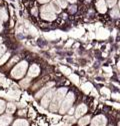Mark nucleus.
Here are the masks:
<instances>
[{
	"label": "nucleus",
	"mask_w": 120,
	"mask_h": 126,
	"mask_svg": "<svg viewBox=\"0 0 120 126\" xmlns=\"http://www.w3.org/2000/svg\"><path fill=\"white\" fill-rule=\"evenodd\" d=\"M66 93H67L66 88H60L54 93L53 98H52V102H51V105H50V111L51 112H55L59 109L60 103H61V101L63 100Z\"/></svg>",
	"instance_id": "obj_1"
},
{
	"label": "nucleus",
	"mask_w": 120,
	"mask_h": 126,
	"mask_svg": "<svg viewBox=\"0 0 120 126\" xmlns=\"http://www.w3.org/2000/svg\"><path fill=\"white\" fill-rule=\"evenodd\" d=\"M27 69V62L26 61H22L20 63H18V64L14 67V69L12 70V76L14 78H16V79H19V78H21L24 74H25V71Z\"/></svg>",
	"instance_id": "obj_2"
},
{
	"label": "nucleus",
	"mask_w": 120,
	"mask_h": 126,
	"mask_svg": "<svg viewBox=\"0 0 120 126\" xmlns=\"http://www.w3.org/2000/svg\"><path fill=\"white\" fill-rule=\"evenodd\" d=\"M41 16L45 20H54L55 19V13L50 5H45L41 8Z\"/></svg>",
	"instance_id": "obj_3"
},
{
	"label": "nucleus",
	"mask_w": 120,
	"mask_h": 126,
	"mask_svg": "<svg viewBox=\"0 0 120 126\" xmlns=\"http://www.w3.org/2000/svg\"><path fill=\"white\" fill-rule=\"evenodd\" d=\"M74 101V94L72 92H69L68 93V95L66 96V98L64 99V101L62 102L61 106H60V113H65L67 110L71 107L72 103Z\"/></svg>",
	"instance_id": "obj_4"
},
{
	"label": "nucleus",
	"mask_w": 120,
	"mask_h": 126,
	"mask_svg": "<svg viewBox=\"0 0 120 126\" xmlns=\"http://www.w3.org/2000/svg\"><path fill=\"white\" fill-rule=\"evenodd\" d=\"M53 95H54V91L53 90H50L48 93L45 94L44 97L42 98V101H41V104H42L43 107H47L50 104V102H51V100L53 98Z\"/></svg>",
	"instance_id": "obj_5"
},
{
	"label": "nucleus",
	"mask_w": 120,
	"mask_h": 126,
	"mask_svg": "<svg viewBox=\"0 0 120 126\" xmlns=\"http://www.w3.org/2000/svg\"><path fill=\"white\" fill-rule=\"evenodd\" d=\"M106 125V118L103 115H98L95 118H93L91 126H105Z\"/></svg>",
	"instance_id": "obj_6"
},
{
	"label": "nucleus",
	"mask_w": 120,
	"mask_h": 126,
	"mask_svg": "<svg viewBox=\"0 0 120 126\" xmlns=\"http://www.w3.org/2000/svg\"><path fill=\"white\" fill-rule=\"evenodd\" d=\"M39 72H40V69H39V67L37 66V65H32L31 67L29 68V71H28V75L30 76V77H36L38 74H39Z\"/></svg>",
	"instance_id": "obj_7"
},
{
	"label": "nucleus",
	"mask_w": 120,
	"mask_h": 126,
	"mask_svg": "<svg viewBox=\"0 0 120 126\" xmlns=\"http://www.w3.org/2000/svg\"><path fill=\"white\" fill-rule=\"evenodd\" d=\"M86 111H87V107H86L84 104H81V105H79V106L76 108V111H75V116L78 118V117L82 116Z\"/></svg>",
	"instance_id": "obj_8"
},
{
	"label": "nucleus",
	"mask_w": 120,
	"mask_h": 126,
	"mask_svg": "<svg viewBox=\"0 0 120 126\" xmlns=\"http://www.w3.org/2000/svg\"><path fill=\"white\" fill-rule=\"evenodd\" d=\"M12 118L9 115H3L0 117V126H7L10 124Z\"/></svg>",
	"instance_id": "obj_9"
},
{
	"label": "nucleus",
	"mask_w": 120,
	"mask_h": 126,
	"mask_svg": "<svg viewBox=\"0 0 120 126\" xmlns=\"http://www.w3.org/2000/svg\"><path fill=\"white\" fill-rule=\"evenodd\" d=\"M96 7L100 13H105L106 12V5H105L104 0H98L96 3Z\"/></svg>",
	"instance_id": "obj_10"
},
{
	"label": "nucleus",
	"mask_w": 120,
	"mask_h": 126,
	"mask_svg": "<svg viewBox=\"0 0 120 126\" xmlns=\"http://www.w3.org/2000/svg\"><path fill=\"white\" fill-rule=\"evenodd\" d=\"M109 35V32L106 30V29H103V28H100L98 30V32H97V37L100 38V39H105V38H107Z\"/></svg>",
	"instance_id": "obj_11"
},
{
	"label": "nucleus",
	"mask_w": 120,
	"mask_h": 126,
	"mask_svg": "<svg viewBox=\"0 0 120 126\" xmlns=\"http://www.w3.org/2000/svg\"><path fill=\"white\" fill-rule=\"evenodd\" d=\"M50 6H51V8L53 9L54 12H60V10H61L59 3L57 2V0H53V1L51 2V4H50Z\"/></svg>",
	"instance_id": "obj_12"
},
{
	"label": "nucleus",
	"mask_w": 120,
	"mask_h": 126,
	"mask_svg": "<svg viewBox=\"0 0 120 126\" xmlns=\"http://www.w3.org/2000/svg\"><path fill=\"white\" fill-rule=\"evenodd\" d=\"M13 126H28V122L24 119H19L14 122Z\"/></svg>",
	"instance_id": "obj_13"
},
{
	"label": "nucleus",
	"mask_w": 120,
	"mask_h": 126,
	"mask_svg": "<svg viewBox=\"0 0 120 126\" xmlns=\"http://www.w3.org/2000/svg\"><path fill=\"white\" fill-rule=\"evenodd\" d=\"M7 13H6V11H5V9L4 8H0V19L1 20H7Z\"/></svg>",
	"instance_id": "obj_14"
},
{
	"label": "nucleus",
	"mask_w": 120,
	"mask_h": 126,
	"mask_svg": "<svg viewBox=\"0 0 120 126\" xmlns=\"http://www.w3.org/2000/svg\"><path fill=\"white\" fill-rule=\"evenodd\" d=\"M6 111H7V113H9V114H12V113L15 111V105H14L13 103H9V104H7Z\"/></svg>",
	"instance_id": "obj_15"
},
{
	"label": "nucleus",
	"mask_w": 120,
	"mask_h": 126,
	"mask_svg": "<svg viewBox=\"0 0 120 126\" xmlns=\"http://www.w3.org/2000/svg\"><path fill=\"white\" fill-rule=\"evenodd\" d=\"M89 120H90V117L89 116H85V117H83V118H81L79 120V125L84 126V125H86V124L89 123Z\"/></svg>",
	"instance_id": "obj_16"
},
{
	"label": "nucleus",
	"mask_w": 120,
	"mask_h": 126,
	"mask_svg": "<svg viewBox=\"0 0 120 126\" xmlns=\"http://www.w3.org/2000/svg\"><path fill=\"white\" fill-rule=\"evenodd\" d=\"M70 79L72 80V82H74L75 84H78L79 83V77L75 74H71L70 75Z\"/></svg>",
	"instance_id": "obj_17"
},
{
	"label": "nucleus",
	"mask_w": 120,
	"mask_h": 126,
	"mask_svg": "<svg viewBox=\"0 0 120 126\" xmlns=\"http://www.w3.org/2000/svg\"><path fill=\"white\" fill-rule=\"evenodd\" d=\"M82 88H83V90H84L86 93H88L89 90H90V89H92L93 87H92V85L90 84V83H85V84L82 86Z\"/></svg>",
	"instance_id": "obj_18"
},
{
	"label": "nucleus",
	"mask_w": 120,
	"mask_h": 126,
	"mask_svg": "<svg viewBox=\"0 0 120 126\" xmlns=\"http://www.w3.org/2000/svg\"><path fill=\"white\" fill-rule=\"evenodd\" d=\"M111 16H112V17H114V18H118V17L120 16V14H119V11H118V9L114 8V9L111 11Z\"/></svg>",
	"instance_id": "obj_19"
},
{
	"label": "nucleus",
	"mask_w": 120,
	"mask_h": 126,
	"mask_svg": "<svg viewBox=\"0 0 120 126\" xmlns=\"http://www.w3.org/2000/svg\"><path fill=\"white\" fill-rule=\"evenodd\" d=\"M9 56H10V54H9V53H6L4 56H2V57H1V59H0V65L3 64V63H5V62H6V60L9 58Z\"/></svg>",
	"instance_id": "obj_20"
},
{
	"label": "nucleus",
	"mask_w": 120,
	"mask_h": 126,
	"mask_svg": "<svg viewBox=\"0 0 120 126\" xmlns=\"http://www.w3.org/2000/svg\"><path fill=\"white\" fill-rule=\"evenodd\" d=\"M57 2L59 3L60 7L62 8H65L67 6V0H57Z\"/></svg>",
	"instance_id": "obj_21"
},
{
	"label": "nucleus",
	"mask_w": 120,
	"mask_h": 126,
	"mask_svg": "<svg viewBox=\"0 0 120 126\" xmlns=\"http://www.w3.org/2000/svg\"><path fill=\"white\" fill-rule=\"evenodd\" d=\"M106 3L108 7H113L116 4V0H106Z\"/></svg>",
	"instance_id": "obj_22"
},
{
	"label": "nucleus",
	"mask_w": 120,
	"mask_h": 126,
	"mask_svg": "<svg viewBox=\"0 0 120 126\" xmlns=\"http://www.w3.org/2000/svg\"><path fill=\"white\" fill-rule=\"evenodd\" d=\"M4 108H5V102L3 100H0V113L4 111Z\"/></svg>",
	"instance_id": "obj_23"
},
{
	"label": "nucleus",
	"mask_w": 120,
	"mask_h": 126,
	"mask_svg": "<svg viewBox=\"0 0 120 126\" xmlns=\"http://www.w3.org/2000/svg\"><path fill=\"white\" fill-rule=\"evenodd\" d=\"M60 70H62L63 73H65V74H70V69H68V68H66V67H64V66L60 67Z\"/></svg>",
	"instance_id": "obj_24"
},
{
	"label": "nucleus",
	"mask_w": 120,
	"mask_h": 126,
	"mask_svg": "<svg viewBox=\"0 0 120 126\" xmlns=\"http://www.w3.org/2000/svg\"><path fill=\"white\" fill-rule=\"evenodd\" d=\"M5 50H6V47L4 45H0V57H1L2 54H4Z\"/></svg>",
	"instance_id": "obj_25"
},
{
	"label": "nucleus",
	"mask_w": 120,
	"mask_h": 126,
	"mask_svg": "<svg viewBox=\"0 0 120 126\" xmlns=\"http://www.w3.org/2000/svg\"><path fill=\"white\" fill-rule=\"evenodd\" d=\"M100 92H101V93H104V94H106V95H109V94H110V91H109L108 89H106V88H102V89L100 90Z\"/></svg>",
	"instance_id": "obj_26"
},
{
	"label": "nucleus",
	"mask_w": 120,
	"mask_h": 126,
	"mask_svg": "<svg viewBox=\"0 0 120 126\" xmlns=\"http://www.w3.org/2000/svg\"><path fill=\"white\" fill-rule=\"evenodd\" d=\"M27 83H29V79H28V78H27V79H24L23 81H21V86H23V87H26V84Z\"/></svg>",
	"instance_id": "obj_27"
},
{
	"label": "nucleus",
	"mask_w": 120,
	"mask_h": 126,
	"mask_svg": "<svg viewBox=\"0 0 120 126\" xmlns=\"http://www.w3.org/2000/svg\"><path fill=\"white\" fill-rule=\"evenodd\" d=\"M113 97H114L115 99H118V100H120V94H117V93H115V94H113Z\"/></svg>",
	"instance_id": "obj_28"
},
{
	"label": "nucleus",
	"mask_w": 120,
	"mask_h": 126,
	"mask_svg": "<svg viewBox=\"0 0 120 126\" xmlns=\"http://www.w3.org/2000/svg\"><path fill=\"white\" fill-rule=\"evenodd\" d=\"M48 1H50V0H38V2L40 3H47Z\"/></svg>",
	"instance_id": "obj_29"
},
{
	"label": "nucleus",
	"mask_w": 120,
	"mask_h": 126,
	"mask_svg": "<svg viewBox=\"0 0 120 126\" xmlns=\"http://www.w3.org/2000/svg\"><path fill=\"white\" fill-rule=\"evenodd\" d=\"M32 12H33V14L35 15V14H37V9H33L32 10Z\"/></svg>",
	"instance_id": "obj_30"
},
{
	"label": "nucleus",
	"mask_w": 120,
	"mask_h": 126,
	"mask_svg": "<svg viewBox=\"0 0 120 126\" xmlns=\"http://www.w3.org/2000/svg\"><path fill=\"white\" fill-rule=\"evenodd\" d=\"M2 30V23H1V21H0V31Z\"/></svg>",
	"instance_id": "obj_31"
},
{
	"label": "nucleus",
	"mask_w": 120,
	"mask_h": 126,
	"mask_svg": "<svg viewBox=\"0 0 120 126\" xmlns=\"http://www.w3.org/2000/svg\"><path fill=\"white\" fill-rule=\"evenodd\" d=\"M68 1L71 2V3H74V2H75V0H68Z\"/></svg>",
	"instance_id": "obj_32"
},
{
	"label": "nucleus",
	"mask_w": 120,
	"mask_h": 126,
	"mask_svg": "<svg viewBox=\"0 0 120 126\" xmlns=\"http://www.w3.org/2000/svg\"><path fill=\"white\" fill-rule=\"evenodd\" d=\"M1 41H2V39H1V37H0V43H1Z\"/></svg>",
	"instance_id": "obj_33"
},
{
	"label": "nucleus",
	"mask_w": 120,
	"mask_h": 126,
	"mask_svg": "<svg viewBox=\"0 0 120 126\" xmlns=\"http://www.w3.org/2000/svg\"><path fill=\"white\" fill-rule=\"evenodd\" d=\"M119 7H120V2H119Z\"/></svg>",
	"instance_id": "obj_34"
},
{
	"label": "nucleus",
	"mask_w": 120,
	"mask_h": 126,
	"mask_svg": "<svg viewBox=\"0 0 120 126\" xmlns=\"http://www.w3.org/2000/svg\"><path fill=\"white\" fill-rule=\"evenodd\" d=\"M87 1H90V0H87Z\"/></svg>",
	"instance_id": "obj_35"
},
{
	"label": "nucleus",
	"mask_w": 120,
	"mask_h": 126,
	"mask_svg": "<svg viewBox=\"0 0 120 126\" xmlns=\"http://www.w3.org/2000/svg\"><path fill=\"white\" fill-rule=\"evenodd\" d=\"M119 126H120V123H119Z\"/></svg>",
	"instance_id": "obj_36"
}]
</instances>
